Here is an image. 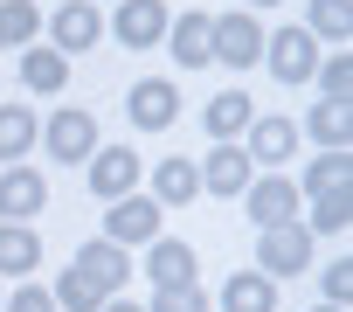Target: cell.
Masks as SVG:
<instances>
[{
  "mask_svg": "<svg viewBox=\"0 0 353 312\" xmlns=\"http://www.w3.org/2000/svg\"><path fill=\"white\" fill-rule=\"evenodd\" d=\"M256 264H263V277H298V271H312V229H305V222L256 229Z\"/></svg>",
  "mask_w": 353,
  "mask_h": 312,
  "instance_id": "obj_1",
  "label": "cell"
},
{
  "mask_svg": "<svg viewBox=\"0 0 353 312\" xmlns=\"http://www.w3.org/2000/svg\"><path fill=\"white\" fill-rule=\"evenodd\" d=\"M42 146L56 153L63 167H83L90 153H97V118H90V111H77V104H63V111H49V125H42Z\"/></svg>",
  "mask_w": 353,
  "mask_h": 312,
  "instance_id": "obj_2",
  "label": "cell"
},
{
  "mask_svg": "<svg viewBox=\"0 0 353 312\" xmlns=\"http://www.w3.org/2000/svg\"><path fill=\"white\" fill-rule=\"evenodd\" d=\"M159 202L152 195H118L111 208H104V243H118V250H132V243H152L159 236Z\"/></svg>",
  "mask_w": 353,
  "mask_h": 312,
  "instance_id": "obj_3",
  "label": "cell"
},
{
  "mask_svg": "<svg viewBox=\"0 0 353 312\" xmlns=\"http://www.w3.org/2000/svg\"><path fill=\"white\" fill-rule=\"evenodd\" d=\"M97 35H104L97 0H63V8L49 14V49L56 56H83V49H97Z\"/></svg>",
  "mask_w": 353,
  "mask_h": 312,
  "instance_id": "obj_4",
  "label": "cell"
},
{
  "mask_svg": "<svg viewBox=\"0 0 353 312\" xmlns=\"http://www.w3.org/2000/svg\"><path fill=\"white\" fill-rule=\"evenodd\" d=\"M215 63H229V70H250V63H263V21H256L250 8H236V14H215Z\"/></svg>",
  "mask_w": 353,
  "mask_h": 312,
  "instance_id": "obj_5",
  "label": "cell"
},
{
  "mask_svg": "<svg viewBox=\"0 0 353 312\" xmlns=\"http://www.w3.org/2000/svg\"><path fill=\"white\" fill-rule=\"evenodd\" d=\"M263 63H270L277 84H312V70H319V42H312L305 28H277V35H263Z\"/></svg>",
  "mask_w": 353,
  "mask_h": 312,
  "instance_id": "obj_6",
  "label": "cell"
},
{
  "mask_svg": "<svg viewBox=\"0 0 353 312\" xmlns=\"http://www.w3.org/2000/svg\"><path fill=\"white\" fill-rule=\"evenodd\" d=\"M166 49H173V63L181 70H208L215 63V14H173L166 21Z\"/></svg>",
  "mask_w": 353,
  "mask_h": 312,
  "instance_id": "obj_7",
  "label": "cell"
},
{
  "mask_svg": "<svg viewBox=\"0 0 353 312\" xmlns=\"http://www.w3.org/2000/svg\"><path fill=\"white\" fill-rule=\"evenodd\" d=\"M83 167H90V195H97V202L139 195V153H132V146H97Z\"/></svg>",
  "mask_w": 353,
  "mask_h": 312,
  "instance_id": "obj_8",
  "label": "cell"
},
{
  "mask_svg": "<svg viewBox=\"0 0 353 312\" xmlns=\"http://www.w3.org/2000/svg\"><path fill=\"white\" fill-rule=\"evenodd\" d=\"M243 215H250L256 229L298 222V188H291L284 174H263V181H250V188H243Z\"/></svg>",
  "mask_w": 353,
  "mask_h": 312,
  "instance_id": "obj_9",
  "label": "cell"
},
{
  "mask_svg": "<svg viewBox=\"0 0 353 312\" xmlns=\"http://www.w3.org/2000/svg\"><path fill=\"white\" fill-rule=\"evenodd\" d=\"M166 0H118V14H111V35L125 42V49H152V42H166Z\"/></svg>",
  "mask_w": 353,
  "mask_h": 312,
  "instance_id": "obj_10",
  "label": "cell"
},
{
  "mask_svg": "<svg viewBox=\"0 0 353 312\" xmlns=\"http://www.w3.org/2000/svg\"><path fill=\"white\" fill-rule=\"evenodd\" d=\"M49 208V181L35 167H0V222H28Z\"/></svg>",
  "mask_w": 353,
  "mask_h": 312,
  "instance_id": "obj_11",
  "label": "cell"
},
{
  "mask_svg": "<svg viewBox=\"0 0 353 312\" xmlns=\"http://www.w3.org/2000/svg\"><path fill=\"white\" fill-rule=\"evenodd\" d=\"M194 174H201V188L222 195V202H243V188L256 181V167H250V153H243V146H215Z\"/></svg>",
  "mask_w": 353,
  "mask_h": 312,
  "instance_id": "obj_12",
  "label": "cell"
},
{
  "mask_svg": "<svg viewBox=\"0 0 353 312\" xmlns=\"http://www.w3.org/2000/svg\"><path fill=\"white\" fill-rule=\"evenodd\" d=\"M125 111H132V125H139V132H166L173 118H181V90H173L166 77H145V84H132Z\"/></svg>",
  "mask_w": 353,
  "mask_h": 312,
  "instance_id": "obj_13",
  "label": "cell"
},
{
  "mask_svg": "<svg viewBox=\"0 0 353 312\" xmlns=\"http://www.w3.org/2000/svg\"><path fill=\"white\" fill-rule=\"evenodd\" d=\"M243 153H250V167H284L291 153H298V125L291 118H250Z\"/></svg>",
  "mask_w": 353,
  "mask_h": 312,
  "instance_id": "obj_14",
  "label": "cell"
},
{
  "mask_svg": "<svg viewBox=\"0 0 353 312\" xmlns=\"http://www.w3.org/2000/svg\"><path fill=\"white\" fill-rule=\"evenodd\" d=\"M145 277H152V291H181V284H194V250H188L181 236H152Z\"/></svg>",
  "mask_w": 353,
  "mask_h": 312,
  "instance_id": "obj_15",
  "label": "cell"
},
{
  "mask_svg": "<svg viewBox=\"0 0 353 312\" xmlns=\"http://www.w3.org/2000/svg\"><path fill=\"white\" fill-rule=\"evenodd\" d=\"M250 118H256L250 90H222V97H208V111H201V125H208L215 146H236V139L250 132Z\"/></svg>",
  "mask_w": 353,
  "mask_h": 312,
  "instance_id": "obj_16",
  "label": "cell"
},
{
  "mask_svg": "<svg viewBox=\"0 0 353 312\" xmlns=\"http://www.w3.org/2000/svg\"><path fill=\"white\" fill-rule=\"evenodd\" d=\"M305 132L325 146V153H346L353 146V97H319L305 111Z\"/></svg>",
  "mask_w": 353,
  "mask_h": 312,
  "instance_id": "obj_17",
  "label": "cell"
},
{
  "mask_svg": "<svg viewBox=\"0 0 353 312\" xmlns=\"http://www.w3.org/2000/svg\"><path fill=\"white\" fill-rule=\"evenodd\" d=\"M77 271H83L104 298H118V284L132 277V257H125L118 243H104V236H97V243H83V250H77Z\"/></svg>",
  "mask_w": 353,
  "mask_h": 312,
  "instance_id": "obj_18",
  "label": "cell"
},
{
  "mask_svg": "<svg viewBox=\"0 0 353 312\" xmlns=\"http://www.w3.org/2000/svg\"><path fill=\"white\" fill-rule=\"evenodd\" d=\"M42 118L28 104H0V167H21V153H35Z\"/></svg>",
  "mask_w": 353,
  "mask_h": 312,
  "instance_id": "obj_19",
  "label": "cell"
},
{
  "mask_svg": "<svg viewBox=\"0 0 353 312\" xmlns=\"http://www.w3.org/2000/svg\"><path fill=\"white\" fill-rule=\"evenodd\" d=\"M42 264V236L28 222H0V277H35Z\"/></svg>",
  "mask_w": 353,
  "mask_h": 312,
  "instance_id": "obj_20",
  "label": "cell"
},
{
  "mask_svg": "<svg viewBox=\"0 0 353 312\" xmlns=\"http://www.w3.org/2000/svg\"><path fill=\"white\" fill-rule=\"evenodd\" d=\"M21 84H28L35 97H56V90L70 84V56H56V49L28 42V49H21Z\"/></svg>",
  "mask_w": 353,
  "mask_h": 312,
  "instance_id": "obj_21",
  "label": "cell"
},
{
  "mask_svg": "<svg viewBox=\"0 0 353 312\" xmlns=\"http://www.w3.org/2000/svg\"><path fill=\"white\" fill-rule=\"evenodd\" d=\"M222 312H277V277L236 271V277L222 284Z\"/></svg>",
  "mask_w": 353,
  "mask_h": 312,
  "instance_id": "obj_22",
  "label": "cell"
},
{
  "mask_svg": "<svg viewBox=\"0 0 353 312\" xmlns=\"http://www.w3.org/2000/svg\"><path fill=\"white\" fill-rule=\"evenodd\" d=\"M194 195H201L194 160H159V167H152V202H159V208H188Z\"/></svg>",
  "mask_w": 353,
  "mask_h": 312,
  "instance_id": "obj_23",
  "label": "cell"
},
{
  "mask_svg": "<svg viewBox=\"0 0 353 312\" xmlns=\"http://www.w3.org/2000/svg\"><path fill=\"white\" fill-rule=\"evenodd\" d=\"M332 188H353V146L346 153H319L298 174V195H332Z\"/></svg>",
  "mask_w": 353,
  "mask_h": 312,
  "instance_id": "obj_24",
  "label": "cell"
},
{
  "mask_svg": "<svg viewBox=\"0 0 353 312\" xmlns=\"http://www.w3.org/2000/svg\"><path fill=\"white\" fill-rule=\"evenodd\" d=\"M305 35L312 42H353V0H312L305 8Z\"/></svg>",
  "mask_w": 353,
  "mask_h": 312,
  "instance_id": "obj_25",
  "label": "cell"
},
{
  "mask_svg": "<svg viewBox=\"0 0 353 312\" xmlns=\"http://www.w3.org/2000/svg\"><path fill=\"white\" fill-rule=\"evenodd\" d=\"M35 35H42L35 0H0V49H28Z\"/></svg>",
  "mask_w": 353,
  "mask_h": 312,
  "instance_id": "obj_26",
  "label": "cell"
},
{
  "mask_svg": "<svg viewBox=\"0 0 353 312\" xmlns=\"http://www.w3.org/2000/svg\"><path fill=\"white\" fill-rule=\"evenodd\" d=\"M346 222H353V188H332V195H312V222H305L312 236H339Z\"/></svg>",
  "mask_w": 353,
  "mask_h": 312,
  "instance_id": "obj_27",
  "label": "cell"
},
{
  "mask_svg": "<svg viewBox=\"0 0 353 312\" xmlns=\"http://www.w3.org/2000/svg\"><path fill=\"white\" fill-rule=\"evenodd\" d=\"M49 298H56V312H97V305H104V291H97V284H90L77 264L56 277V291H49Z\"/></svg>",
  "mask_w": 353,
  "mask_h": 312,
  "instance_id": "obj_28",
  "label": "cell"
},
{
  "mask_svg": "<svg viewBox=\"0 0 353 312\" xmlns=\"http://www.w3.org/2000/svg\"><path fill=\"white\" fill-rule=\"evenodd\" d=\"M319 97H353V56L339 49V56H319Z\"/></svg>",
  "mask_w": 353,
  "mask_h": 312,
  "instance_id": "obj_29",
  "label": "cell"
},
{
  "mask_svg": "<svg viewBox=\"0 0 353 312\" xmlns=\"http://www.w3.org/2000/svg\"><path fill=\"white\" fill-rule=\"evenodd\" d=\"M145 312H208V291L201 284H181V291H152Z\"/></svg>",
  "mask_w": 353,
  "mask_h": 312,
  "instance_id": "obj_30",
  "label": "cell"
},
{
  "mask_svg": "<svg viewBox=\"0 0 353 312\" xmlns=\"http://www.w3.org/2000/svg\"><path fill=\"white\" fill-rule=\"evenodd\" d=\"M0 312H56V298H49L42 284H28V277H21V291H14V298H0Z\"/></svg>",
  "mask_w": 353,
  "mask_h": 312,
  "instance_id": "obj_31",
  "label": "cell"
},
{
  "mask_svg": "<svg viewBox=\"0 0 353 312\" xmlns=\"http://www.w3.org/2000/svg\"><path fill=\"white\" fill-rule=\"evenodd\" d=\"M346 298H353V257L325 264V305H346Z\"/></svg>",
  "mask_w": 353,
  "mask_h": 312,
  "instance_id": "obj_32",
  "label": "cell"
},
{
  "mask_svg": "<svg viewBox=\"0 0 353 312\" xmlns=\"http://www.w3.org/2000/svg\"><path fill=\"white\" fill-rule=\"evenodd\" d=\"M97 312H145V305H132V298H104Z\"/></svg>",
  "mask_w": 353,
  "mask_h": 312,
  "instance_id": "obj_33",
  "label": "cell"
},
{
  "mask_svg": "<svg viewBox=\"0 0 353 312\" xmlns=\"http://www.w3.org/2000/svg\"><path fill=\"white\" fill-rule=\"evenodd\" d=\"M243 8H277V0H243Z\"/></svg>",
  "mask_w": 353,
  "mask_h": 312,
  "instance_id": "obj_34",
  "label": "cell"
},
{
  "mask_svg": "<svg viewBox=\"0 0 353 312\" xmlns=\"http://www.w3.org/2000/svg\"><path fill=\"white\" fill-rule=\"evenodd\" d=\"M312 312H346V305H312Z\"/></svg>",
  "mask_w": 353,
  "mask_h": 312,
  "instance_id": "obj_35",
  "label": "cell"
},
{
  "mask_svg": "<svg viewBox=\"0 0 353 312\" xmlns=\"http://www.w3.org/2000/svg\"><path fill=\"white\" fill-rule=\"evenodd\" d=\"M0 298H8V291H0Z\"/></svg>",
  "mask_w": 353,
  "mask_h": 312,
  "instance_id": "obj_36",
  "label": "cell"
}]
</instances>
